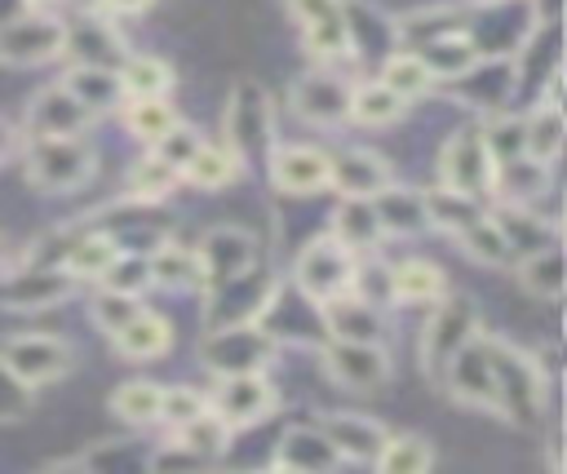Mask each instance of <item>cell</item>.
Listing matches in <instances>:
<instances>
[{"label": "cell", "mask_w": 567, "mask_h": 474, "mask_svg": "<svg viewBox=\"0 0 567 474\" xmlns=\"http://www.w3.org/2000/svg\"><path fill=\"white\" fill-rule=\"evenodd\" d=\"M478 341H483V354H487V368H492V390H496V412L505 421H514L518 430H532L545 412V372L536 363V354H527L523 346H514L509 337H496V332H483L478 328Z\"/></svg>", "instance_id": "6da1fadb"}, {"label": "cell", "mask_w": 567, "mask_h": 474, "mask_svg": "<svg viewBox=\"0 0 567 474\" xmlns=\"http://www.w3.org/2000/svg\"><path fill=\"white\" fill-rule=\"evenodd\" d=\"M226 151L239 159V168H266L270 146H275V106L270 93L257 80H239L226 97Z\"/></svg>", "instance_id": "7a4b0ae2"}, {"label": "cell", "mask_w": 567, "mask_h": 474, "mask_svg": "<svg viewBox=\"0 0 567 474\" xmlns=\"http://www.w3.org/2000/svg\"><path fill=\"white\" fill-rule=\"evenodd\" d=\"M204 328H230V323H261L270 315V301L279 292L275 270L257 257L248 270L217 279L204 288Z\"/></svg>", "instance_id": "3957f363"}, {"label": "cell", "mask_w": 567, "mask_h": 474, "mask_svg": "<svg viewBox=\"0 0 567 474\" xmlns=\"http://www.w3.org/2000/svg\"><path fill=\"white\" fill-rule=\"evenodd\" d=\"M22 168H27V182L44 195H66V190H80L93 168H97V155L84 137H31L22 146Z\"/></svg>", "instance_id": "277c9868"}, {"label": "cell", "mask_w": 567, "mask_h": 474, "mask_svg": "<svg viewBox=\"0 0 567 474\" xmlns=\"http://www.w3.org/2000/svg\"><path fill=\"white\" fill-rule=\"evenodd\" d=\"M474 337H478V301L465 297V292H443L434 301L425 328H421V372L430 381H439L443 368H447V359L465 341H474Z\"/></svg>", "instance_id": "5b68a950"}, {"label": "cell", "mask_w": 567, "mask_h": 474, "mask_svg": "<svg viewBox=\"0 0 567 474\" xmlns=\"http://www.w3.org/2000/svg\"><path fill=\"white\" fill-rule=\"evenodd\" d=\"M275 354H279V341H275V332H266L261 323L208 328V337L199 341V363H204L213 377L270 368V359H275Z\"/></svg>", "instance_id": "8992f818"}, {"label": "cell", "mask_w": 567, "mask_h": 474, "mask_svg": "<svg viewBox=\"0 0 567 474\" xmlns=\"http://www.w3.org/2000/svg\"><path fill=\"white\" fill-rule=\"evenodd\" d=\"M284 9L301 27V44L315 58V66L359 62L346 35V0H284Z\"/></svg>", "instance_id": "52a82bcc"}, {"label": "cell", "mask_w": 567, "mask_h": 474, "mask_svg": "<svg viewBox=\"0 0 567 474\" xmlns=\"http://www.w3.org/2000/svg\"><path fill=\"white\" fill-rule=\"evenodd\" d=\"M323 372L341 390H350V394H377V390L390 385L394 359L385 354L381 341H337V337H328V346H323Z\"/></svg>", "instance_id": "ba28073f"}, {"label": "cell", "mask_w": 567, "mask_h": 474, "mask_svg": "<svg viewBox=\"0 0 567 474\" xmlns=\"http://www.w3.org/2000/svg\"><path fill=\"white\" fill-rule=\"evenodd\" d=\"M62 58V18L49 9H22L0 22V62L4 66H44Z\"/></svg>", "instance_id": "9c48e42d"}, {"label": "cell", "mask_w": 567, "mask_h": 474, "mask_svg": "<svg viewBox=\"0 0 567 474\" xmlns=\"http://www.w3.org/2000/svg\"><path fill=\"white\" fill-rule=\"evenodd\" d=\"M350 275H354V253L341 248L332 235H323V239H310V244L297 253L292 288H297L310 306H319V301L346 292V288H350Z\"/></svg>", "instance_id": "30bf717a"}, {"label": "cell", "mask_w": 567, "mask_h": 474, "mask_svg": "<svg viewBox=\"0 0 567 474\" xmlns=\"http://www.w3.org/2000/svg\"><path fill=\"white\" fill-rule=\"evenodd\" d=\"M492 173H496V159L487 155L478 124H465L443 142V155H439V182L443 186L487 204L492 199Z\"/></svg>", "instance_id": "8fae6325"}, {"label": "cell", "mask_w": 567, "mask_h": 474, "mask_svg": "<svg viewBox=\"0 0 567 474\" xmlns=\"http://www.w3.org/2000/svg\"><path fill=\"white\" fill-rule=\"evenodd\" d=\"M0 359H4V368H9L18 381H27L31 390L62 381V377L71 372V363H75L71 346H66L62 337H53V332H18V337H9V341L0 346Z\"/></svg>", "instance_id": "7c38bea8"}, {"label": "cell", "mask_w": 567, "mask_h": 474, "mask_svg": "<svg viewBox=\"0 0 567 474\" xmlns=\"http://www.w3.org/2000/svg\"><path fill=\"white\" fill-rule=\"evenodd\" d=\"M288 106L297 120L319 124V128H337L346 124V106H350V80L337 75V66H310L292 80Z\"/></svg>", "instance_id": "4fadbf2b"}, {"label": "cell", "mask_w": 567, "mask_h": 474, "mask_svg": "<svg viewBox=\"0 0 567 474\" xmlns=\"http://www.w3.org/2000/svg\"><path fill=\"white\" fill-rule=\"evenodd\" d=\"M275 381L266 377V368H252V372H230V377H217V390L208 394V412H217L230 430L235 425H257L261 416L275 412Z\"/></svg>", "instance_id": "5bb4252c"}, {"label": "cell", "mask_w": 567, "mask_h": 474, "mask_svg": "<svg viewBox=\"0 0 567 474\" xmlns=\"http://www.w3.org/2000/svg\"><path fill=\"white\" fill-rule=\"evenodd\" d=\"M447 89H452V97L456 102H465V106H474V111H501L505 106V97L514 93V58L505 53L501 62H496V53H478L461 75H452V80H443Z\"/></svg>", "instance_id": "9a60e30c"}, {"label": "cell", "mask_w": 567, "mask_h": 474, "mask_svg": "<svg viewBox=\"0 0 567 474\" xmlns=\"http://www.w3.org/2000/svg\"><path fill=\"white\" fill-rule=\"evenodd\" d=\"M266 173L284 195H319L328 190V151L306 146V142H288V146L275 142Z\"/></svg>", "instance_id": "2e32d148"}, {"label": "cell", "mask_w": 567, "mask_h": 474, "mask_svg": "<svg viewBox=\"0 0 567 474\" xmlns=\"http://www.w3.org/2000/svg\"><path fill=\"white\" fill-rule=\"evenodd\" d=\"M71 275L62 266H44V261H22L13 275L0 279V306L9 310H44L58 306L62 297H71Z\"/></svg>", "instance_id": "e0dca14e"}, {"label": "cell", "mask_w": 567, "mask_h": 474, "mask_svg": "<svg viewBox=\"0 0 567 474\" xmlns=\"http://www.w3.org/2000/svg\"><path fill=\"white\" fill-rule=\"evenodd\" d=\"M315 430L332 443V452L341 461H354V465H372L381 443L390 439V430L377 416H363V412H323L315 421Z\"/></svg>", "instance_id": "ac0fdd59"}, {"label": "cell", "mask_w": 567, "mask_h": 474, "mask_svg": "<svg viewBox=\"0 0 567 474\" xmlns=\"http://www.w3.org/2000/svg\"><path fill=\"white\" fill-rule=\"evenodd\" d=\"M315 310H319L323 332L337 337V341H381V332H385V306H377V301H368L350 288L319 301Z\"/></svg>", "instance_id": "d6986e66"}, {"label": "cell", "mask_w": 567, "mask_h": 474, "mask_svg": "<svg viewBox=\"0 0 567 474\" xmlns=\"http://www.w3.org/2000/svg\"><path fill=\"white\" fill-rule=\"evenodd\" d=\"M439 385H447V394H452L461 408H483V412H496L492 368H487V354H483V341H478V337H474V341H465V346H461V350L447 359V368H443Z\"/></svg>", "instance_id": "ffe728a7"}, {"label": "cell", "mask_w": 567, "mask_h": 474, "mask_svg": "<svg viewBox=\"0 0 567 474\" xmlns=\"http://www.w3.org/2000/svg\"><path fill=\"white\" fill-rule=\"evenodd\" d=\"M124 40L106 27L102 13H80L75 22H62V58L75 66H120L124 62Z\"/></svg>", "instance_id": "44dd1931"}, {"label": "cell", "mask_w": 567, "mask_h": 474, "mask_svg": "<svg viewBox=\"0 0 567 474\" xmlns=\"http://www.w3.org/2000/svg\"><path fill=\"white\" fill-rule=\"evenodd\" d=\"M93 124V115L58 84H44L31 102H27V133L31 137H84V128Z\"/></svg>", "instance_id": "7402d4cb"}, {"label": "cell", "mask_w": 567, "mask_h": 474, "mask_svg": "<svg viewBox=\"0 0 567 474\" xmlns=\"http://www.w3.org/2000/svg\"><path fill=\"white\" fill-rule=\"evenodd\" d=\"M195 257H199L204 288H208V284H217V279H230V275L248 270V266L257 261V239H252V230H244V226H213V230H204Z\"/></svg>", "instance_id": "603a6c76"}, {"label": "cell", "mask_w": 567, "mask_h": 474, "mask_svg": "<svg viewBox=\"0 0 567 474\" xmlns=\"http://www.w3.org/2000/svg\"><path fill=\"white\" fill-rule=\"evenodd\" d=\"M390 164L368 151V146H346V151H328V186L337 195H350V199H372L385 182H390Z\"/></svg>", "instance_id": "cb8c5ba5"}, {"label": "cell", "mask_w": 567, "mask_h": 474, "mask_svg": "<svg viewBox=\"0 0 567 474\" xmlns=\"http://www.w3.org/2000/svg\"><path fill=\"white\" fill-rule=\"evenodd\" d=\"M492 221L501 226V235H505L514 261L527 257V253H536V248L558 244V226L545 221V217H536L532 204H496V208H492Z\"/></svg>", "instance_id": "d4e9b609"}, {"label": "cell", "mask_w": 567, "mask_h": 474, "mask_svg": "<svg viewBox=\"0 0 567 474\" xmlns=\"http://www.w3.org/2000/svg\"><path fill=\"white\" fill-rule=\"evenodd\" d=\"M412 102H403L385 80H359V89L350 84V106H346V124H363V128H390L408 115Z\"/></svg>", "instance_id": "484cf974"}, {"label": "cell", "mask_w": 567, "mask_h": 474, "mask_svg": "<svg viewBox=\"0 0 567 474\" xmlns=\"http://www.w3.org/2000/svg\"><path fill=\"white\" fill-rule=\"evenodd\" d=\"M549 168L554 164H540L532 155H518V159H505L496 164L492 173V204H536L545 190H549Z\"/></svg>", "instance_id": "4316f807"}, {"label": "cell", "mask_w": 567, "mask_h": 474, "mask_svg": "<svg viewBox=\"0 0 567 474\" xmlns=\"http://www.w3.org/2000/svg\"><path fill=\"white\" fill-rule=\"evenodd\" d=\"M341 248H350L354 257H363V253H377L381 248V239H385V230H381V221H377V213H372V199H350V195H341V204L332 208V230H328Z\"/></svg>", "instance_id": "83f0119b"}, {"label": "cell", "mask_w": 567, "mask_h": 474, "mask_svg": "<svg viewBox=\"0 0 567 474\" xmlns=\"http://www.w3.org/2000/svg\"><path fill=\"white\" fill-rule=\"evenodd\" d=\"M372 213H377V221H381L385 235H421V230H430L425 195L421 190H408V186H394V182H385L372 195Z\"/></svg>", "instance_id": "f1b7e54d"}, {"label": "cell", "mask_w": 567, "mask_h": 474, "mask_svg": "<svg viewBox=\"0 0 567 474\" xmlns=\"http://www.w3.org/2000/svg\"><path fill=\"white\" fill-rule=\"evenodd\" d=\"M447 292V275L425 261V257H403L399 266H390V301L403 306H434Z\"/></svg>", "instance_id": "f546056e"}, {"label": "cell", "mask_w": 567, "mask_h": 474, "mask_svg": "<svg viewBox=\"0 0 567 474\" xmlns=\"http://www.w3.org/2000/svg\"><path fill=\"white\" fill-rule=\"evenodd\" d=\"M563 142H567V120H563V106L540 97L527 115H523V155L540 159V164H554L563 155Z\"/></svg>", "instance_id": "4dcf8cb0"}, {"label": "cell", "mask_w": 567, "mask_h": 474, "mask_svg": "<svg viewBox=\"0 0 567 474\" xmlns=\"http://www.w3.org/2000/svg\"><path fill=\"white\" fill-rule=\"evenodd\" d=\"M62 89L89 111V115H102V111H115L124 102V89H120V75L111 66H71L62 75Z\"/></svg>", "instance_id": "1f68e13d"}, {"label": "cell", "mask_w": 567, "mask_h": 474, "mask_svg": "<svg viewBox=\"0 0 567 474\" xmlns=\"http://www.w3.org/2000/svg\"><path fill=\"white\" fill-rule=\"evenodd\" d=\"M111 346L124 354V359H159L168 346H173V328L168 319H159L155 310H137L120 332H111Z\"/></svg>", "instance_id": "d6a6232c"}, {"label": "cell", "mask_w": 567, "mask_h": 474, "mask_svg": "<svg viewBox=\"0 0 567 474\" xmlns=\"http://www.w3.org/2000/svg\"><path fill=\"white\" fill-rule=\"evenodd\" d=\"M275 465L284 470H301V474H319V470H337L341 456L332 452V443L319 430H288L275 447Z\"/></svg>", "instance_id": "836d02e7"}, {"label": "cell", "mask_w": 567, "mask_h": 474, "mask_svg": "<svg viewBox=\"0 0 567 474\" xmlns=\"http://www.w3.org/2000/svg\"><path fill=\"white\" fill-rule=\"evenodd\" d=\"M239 177H244V168H239V159H235L221 142H217V146H213V142H204V146L186 159V168H182V182H186V186H195V190H208V195H213V190L235 186Z\"/></svg>", "instance_id": "e575fe53"}, {"label": "cell", "mask_w": 567, "mask_h": 474, "mask_svg": "<svg viewBox=\"0 0 567 474\" xmlns=\"http://www.w3.org/2000/svg\"><path fill=\"white\" fill-rule=\"evenodd\" d=\"M115 75H120L124 97H168L173 89V66L159 53H124Z\"/></svg>", "instance_id": "d590c367"}, {"label": "cell", "mask_w": 567, "mask_h": 474, "mask_svg": "<svg viewBox=\"0 0 567 474\" xmlns=\"http://www.w3.org/2000/svg\"><path fill=\"white\" fill-rule=\"evenodd\" d=\"M377 80H385L403 102H416V97H425V93H434V89H439L434 71L421 62V53H416V49H394V53H385V58H381V75H377Z\"/></svg>", "instance_id": "8d00e7d4"}, {"label": "cell", "mask_w": 567, "mask_h": 474, "mask_svg": "<svg viewBox=\"0 0 567 474\" xmlns=\"http://www.w3.org/2000/svg\"><path fill=\"white\" fill-rule=\"evenodd\" d=\"M452 239H456V248H461L470 261H478V266H514V253H509V244H505V235H501V226L492 221L487 208H483L470 226H461Z\"/></svg>", "instance_id": "74e56055"}, {"label": "cell", "mask_w": 567, "mask_h": 474, "mask_svg": "<svg viewBox=\"0 0 567 474\" xmlns=\"http://www.w3.org/2000/svg\"><path fill=\"white\" fill-rule=\"evenodd\" d=\"M115 253H120V239L111 230H84L62 248V270L71 279H97Z\"/></svg>", "instance_id": "f35d334b"}, {"label": "cell", "mask_w": 567, "mask_h": 474, "mask_svg": "<svg viewBox=\"0 0 567 474\" xmlns=\"http://www.w3.org/2000/svg\"><path fill=\"white\" fill-rule=\"evenodd\" d=\"M514 266H518V284L527 288V297H536V301H558L563 297V248L558 244L536 248V253L518 257Z\"/></svg>", "instance_id": "ab89813d"}, {"label": "cell", "mask_w": 567, "mask_h": 474, "mask_svg": "<svg viewBox=\"0 0 567 474\" xmlns=\"http://www.w3.org/2000/svg\"><path fill=\"white\" fill-rule=\"evenodd\" d=\"M346 35H350V49H354V58H363V53H390V44H394V22H390V13H381V9H368V4H346Z\"/></svg>", "instance_id": "60d3db41"}, {"label": "cell", "mask_w": 567, "mask_h": 474, "mask_svg": "<svg viewBox=\"0 0 567 474\" xmlns=\"http://www.w3.org/2000/svg\"><path fill=\"white\" fill-rule=\"evenodd\" d=\"M425 195V217H430V230H443V235H456L461 226H470L487 204L474 199V195H461L452 186H434V190H421Z\"/></svg>", "instance_id": "b9f144b4"}, {"label": "cell", "mask_w": 567, "mask_h": 474, "mask_svg": "<svg viewBox=\"0 0 567 474\" xmlns=\"http://www.w3.org/2000/svg\"><path fill=\"white\" fill-rule=\"evenodd\" d=\"M177 186H182V173H177L173 164H164L155 151H151V155H137V159H133V168H128V182H124L128 199H137V204L168 199Z\"/></svg>", "instance_id": "7bdbcfd3"}, {"label": "cell", "mask_w": 567, "mask_h": 474, "mask_svg": "<svg viewBox=\"0 0 567 474\" xmlns=\"http://www.w3.org/2000/svg\"><path fill=\"white\" fill-rule=\"evenodd\" d=\"M146 257H151V284H159V288H204V270H199L195 248L159 244Z\"/></svg>", "instance_id": "ee69618b"}, {"label": "cell", "mask_w": 567, "mask_h": 474, "mask_svg": "<svg viewBox=\"0 0 567 474\" xmlns=\"http://www.w3.org/2000/svg\"><path fill=\"white\" fill-rule=\"evenodd\" d=\"M372 465L381 474H425L434 465V447L421 434H390Z\"/></svg>", "instance_id": "f6af8a7d"}, {"label": "cell", "mask_w": 567, "mask_h": 474, "mask_svg": "<svg viewBox=\"0 0 567 474\" xmlns=\"http://www.w3.org/2000/svg\"><path fill=\"white\" fill-rule=\"evenodd\" d=\"M159 390L155 381H124L115 394H111V412L124 421V425H155L159 421Z\"/></svg>", "instance_id": "bcb514c9"}, {"label": "cell", "mask_w": 567, "mask_h": 474, "mask_svg": "<svg viewBox=\"0 0 567 474\" xmlns=\"http://www.w3.org/2000/svg\"><path fill=\"white\" fill-rule=\"evenodd\" d=\"M478 137L487 146V155L496 164L505 159H518L523 155V115H509V111H487L478 120Z\"/></svg>", "instance_id": "7dc6e473"}, {"label": "cell", "mask_w": 567, "mask_h": 474, "mask_svg": "<svg viewBox=\"0 0 567 474\" xmlns=\"http://www.w3.org/2000/svg\"><path fill=\"white\" fill-rule=\"evenodd\" d=\"M124 124L137 142H155L159 133H168L177 124V111L168 97H128L124 106Z\"/></svg>", "instance_id": "c3c4849f"}, {"label": "cell", "mask_w": 567, "mask_h": 474, "mask_svg": "<svg viewBox=\"0 0 567 474\" xmlns=\"http://www.w3.org/2000/svg\"><path fill=\"white\" fill-rule=\"evenodd\" d=\"M97 279H102V288L142 297V292L151 288V257H146V253H124V248H120V253L106 261V270H102Z\"/></svg>", "instance_id": "681fc988"}, {"label": "cell", "mask_w": 567, "mask_h": 474, "mask_svg": "<svg viewBox=\"0 0 567 474\" xmlns=\"http://www.w3.org/2000/svg\"><path fill=\"white\" fill-rule=\"evenodd\" d=\"M142 310V297H133V292H115V288H97L93 297H89V319L97 323V332H120L133 315Z\"/></svg>", "instance_id": "f907efd6"}, {"label": "cell", "mask_w": 567, "mask_h": 474, "mask_svg": "<svg viewBox=\"0 0 567 474\" xmlns=\"http://www.w3.org/2000/svg\"><path fill=\"white\" fill-rule=\"evenodd\" d=\"M186 447H195L204 461H213V456H221L226 452V443H230V425L217 416V412H199L195 421H186L182 430H173Z\"/></svg>", "instance_id": "816d5d0a"}, {"label": "cell", "mask_w": 567, "mask_h": 474, "mask_svg": "<svg viewBox=\"0 0 567 474\" xmlns=\"http://www.w3.org/2000/svg\"><path fill=\"white\" fill-rule=\"evenodd\" d=\"M151 146H155V155H159L164 164H173V168L182 173V168H186V159H190V155H195V151L204 146V133H199L195 124H186V120L177 115V124H173L168 133H159V137H155Z\"/></svg>", "instance_id": "f5cc1de1"}, {"label": "cell", "mask_w": 567, "mask_h": 474, "mask_svg": "<svg viewBox=\"0 0 567 474\" xmlns=\"http://www.w3.org/2000/svg\"><path fill=\"white\" fill-rule=\"evenodd\" d=\"M199 412H208V394L190 390V385H168L159 390V421L168 430H182L186 421H195Z\"/></svg>", "instance_id": "db71d44e"}, {"label": "cell", "mask_w": 567, "mask_h": 474, "mask_svg": "<svg viewBox=\"0 0 567 474\" xmlns=\"http://www.w3.org/2000/svg\"><path fill=\"white\" fill-rule=\"evenodd\" d=\"M31 408H35V390H31L27 381H18V377L4 368V359H0V425L31 416Z\"/></svg>", "instance_id": "11a10c76"}, {"label": "cell", "mask_w": 567, "mask_h": 474, "mask_svg": "<svg viewBox=\"0 0 567 474\" xmlns=\"http://www.w3.org/2000/svg\"><path fill=\"white\" fill-rule=\"evenodd\" d=\"M146 470H199V465H208L195 447H186L182 439H168V443H159L146 461H142Z\"/></svg>", "instance_id": "9f6ffc18"}, {"label": "cell", "mask_w": 567, "mask_h": 474, "mask_svg": "<svg viewBox=\"0 0 567 474\" xmlns=\"http://www.w3.org/2000/svg\"><path fill=\"white\" fill-rule=\"evenodd\" d=\"M18 151H22V133L0 115V164H9Z\"/></svg>", "instance_id": "6f0895ef"}, {"label": "cell", "mask_w": 567, "mask_h": 474, "mask_svg": "<svg viewBox=\"0 0 567 474\" xmlns=\"http://www.w3.org/2000/svg\"><path fill=\"white\" fill-rule=\"evenodd\" d=\"M155 0H97L102 13H115V18H133V13H146Z\"/></svg>", "instance_id": "680465c9"}, {"label": "cell", "mask_w": 567, "mask_h": 474, "mask_svg": "<svg viewBox=\"0 0 567 474\" xmlns=\"http://www.w3.org/2000/svg\"><path fill=\"white\" fill-rule=\"evenodd\" d=\"M27 9V0H0V22H9V18H18Z\"/></svg>", "instance_id": "91938a15"}, {"label": "cell", "mask_w": 567, "mask_h": 474, "mask_svg": "<svg viewBox=\"0 0 567 474\" xmlns=\"http://www.w3.org/2000/svg\"><path fill=\"white\" fill-rule=\"evenodd\" d=\"M53 4H62V0H27V9H53Z\"/></svg>", "instance_id": "94428289"}, {"label": "cell", "mask_w": 567, "mask_h": 474, "mask_svg": "<svg viewBox=\"0 0 567 474\" xmlns=\"http://www.w3.org/2000/svg\"><path fill=\"white\" fill-rule=\"evenodd\" d=\"M0 253H4V235H0Z\"/></svg>", "instance_id": "6125c7cd"}]
</instances>
